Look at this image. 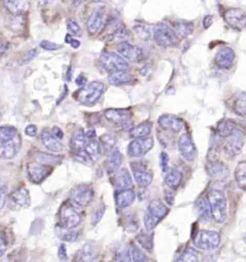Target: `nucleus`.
I'll return each instance as SVG.
<instances>
[{"label":"nucleus","mask_w":246,"mask_h":262,"mask_svg":"<svg viewBox=\"0 0 246 262\" xmlns=\"http://www.w3.org/2000/svg\"><path fill=\"white\" fill-rule=\"evenodd\" d=\"M22 139L18 130L14 126H0V158L12 159L20 152Z\"/></svg>","instance_id":"obj_1"},{"label":"nucleus","mask_w":246,"mask_h":262,"mask_svg":"<svg viewBox=\"0 0 246 262\" xmlns=\"http://www.w3.org/2000/svg\"><path fill=\"white\" fill-rule=\"evenodd\" d=\"M211 213L216 223L222 224L227 218V200L222 191L212 189L208 194Z\"/></svg>","instance_id":"obj_2"},{"label":"nucleus","mask_w":246,"mask_h":262,"mask_svg":"<svg viewBox=\"0 0 246 262\" xmlns=\"http://www.w3.org/2000/svg\"><path fill=\"white\" fill-rule=\"evenodd\" d=\"M169 209L161 200H154L149 203L144 217L146 230L151 231L166 217Z\"/></svg>","instance_id":"obj_3"},{"label":"nucleus","mask_w":246,"mask_h":262,"mask_svg":"<svg viewBox=\"0 0 246 262\" xmlns=\"http://www.w3.org/2000/svg\"><path fill=\"white\" fill-rule=\"evenodd\" d=\"M104 84L98 81L90 82L77 91V101L80 104L91 106L94 105L100 99L104 92Z\"/></svg>","instance_id":"obj_4"},{"label":"nucleus","mask_w":246,"mask_h":262,"mask_svg":"<svg viewBox=\"0 0 246 262\" xmlns=\"http://www.w3.org/2000/svg\"><path fill=\"white\" fill-rule=\"evenodd\" d=\"M95 196L93 186L89 184H80L75 186L70 192V205L77 209L85 208L92 202Z\"/></svg>","instance_id":"obj_5"},{"label":"nucleus","mask_w":246,"mask_h":262,"mask_svg":"<svg viewBox=\"0 0 246 262\" xmlns=\"http://www.w3.org/2000/svg\"><path fill=\"white\" fill-rule=\"evenodd\" d=\"M220 242V234L214 230H201L193 238V244L195 247L204 251L217 249Z\"/></svg>","instance_id":"obj_6"},{"label":"nucleus","mask_w":246,"mask_h":262,"mask_svg":"<svg viewBox=\"0 0 246 262\" xmlns=\"http://www.w3.org/2000/svg\"><path fill=\"white\" fill-rule=\"evenodd\" d=\"M104 116L110 124L123 129H130L132 126V115L127 109L109 108L105 111Z\"/></svg>","instance_id":"obj_7"},{"label":"nucleus","mask_w":246,"mask_h":262,"mask_svg":"<svg viewBox=\"0 0 246 262\" xmlns=\"http://www.w3.org/2000/svg\"><path fill=\"white\" fill-rule=\"evenodd\" d=\"M153 38L157 45L165 48L175 47L177 38L173 29L165 24L155 25L152 29Z\"/></svg>","instance_id":"obj_8"},{"label":"nucleus","mask_w":246,"mask_h":262,"mask_svg":"<svg viewBox=\"0 0 246 262\" xmlns=\"http://www.w3.org/2000/svg\"><path fill=\"white\" fill-rule=\"evenodd\" d=\"M100 64L103 70L108 73H114L119 71H126L129 64L124 58L115 52H105L100 58Z\"/></svg>","instance_id":"obj_9"},{"label":"nucleus","mask_w":246,"mask_h":262,"mask_svg":"<svg viewBox=\"0 0 246 262\" xmlns=\"http://www.w3.org/2000/svg\"><path fill=\"white\" fill-rule=\"evenodd\" d=\"M60 226L65 229L71 230L80 224L82 219L70 203L63 204L59 210Z\"/></svg>","instance_id":"obj_10"},{"label":"nucleus","mask_w":246,"mask_h":262,"mask_svg":"<svg viewBox=\"0 0 246 262\" xmlns=\"http://www.w3.org/2000/svg\"><path fill=\"white\" fill-rule=\"evenodd\" d=\"M153 146L154 140L152 137L137 138L128 146V155L131 158H141L148 154Z\"/></svg>","instance_id":"obj_11"},{"label":"nucleus","mask_w":246,"mask_h":262,"mask_svg":"<svg viewBox=\"0 0 246 262\" xmlns=\"http://www.w3.org/2000/svg\"><path fill=\"white\" fill-rule=\"evenodd\" d=\"M135 182L140 187L145 188L150 185L153 180V174L145 165L140 162L130 163Z\"/></svg>","instance_id":"obj_12"},{"label":"nucleus","mask_w":246,"mask_h":262,"mask_svg":"<svg viewBox=\"0 0 246 262\" xmlns=\"http://www.w3.org/2000/svg\"><path fill=\"white\" fill-rule=\"evenodd\" d=\"M178 150L181 156L186 162L191 163L196 157V146L192 137L188 133L183 134L178 140Z\"/></svg>","instance_id":"obj_13"},{"label":"nucleus","mask_w":246,"mask_h":262,"mask_svg":"<svg viewBox=\"0 0 246 262\" xmlns=\"http://www.w3.org/2000/svg\"><path fill=\"white\" fill-rule=\"evenodd\" d=\"M224 18L227 24L232 29L240 31L245 28V13L242 9H228L225 12Z\"/></svg>","instance_id":"obj_14"},{"label":"nucleus","mask_w":246,"mask_h":262,"mask_svg":"<svg viewBox=\"0 0 246 262\" xmlns=\"http://www.w3.org/2000/svg\"><path fill=\"white\" fill-rule=\"evenodd\" d=\"M117 51L121 57L131 61H140L145 57V53L142 49L129 42L119 43L117 46Z\"/></svg>","instance_id":"obj_15"},{"label":"nucleus","mask_w":246,"mask_h":262,"mask_svg":"<svg viewBox=\"0 0 246 262\" xmlns=\"http://www.w3.org/2000/svg\"><path fill=\"white\" fill-rule=\"evenodd\" d=\"M52 172V168L44 164L31 165L28 168L29 180L35 184H40Z\"/></svg>","instance_id":"obj_16"},{"label":"nucleus","mask_w":246,"mask_h":262,"mask_svg":"<svg viewBox=\"0 0 246 262\" xmlns=\"http://www.w3.org/2000/svg\"><path fill=\"white\" fill-rule=\"evenodd\" d=\"M158 124L161 127L166 130H170L175 133H178L184 129L185 124L181 118L176 116L166 114L161 116L158 119Z\"/></svg>","instance_id":"obj_17"},{"label":"nucleus","mask_w":246,"mask_h":262,"mask_svg":"<svg viewBox=\"0 0 246 262\" xmlns=\"http://www.w3.org/2000/svg\"><path fill=\"white\" fill-rule=\"evenodd\" d=\"M235 54L234 51L230 47L219 49L214 57V61L218 68L222 70H228L231 68L234 62Z\"/></svg>","instance_id":"obj_18"},{"label":"nucleus","mask_w":246,"mask_h":262,"mask_svg":"<svg viewBox=\"0 0 246 262\" xmlns=\"http://www.w3.org/2000/svg\"><path fill=\"white\" fill-rule=\"evenodd\" d=\"M209 175L217 181L225 180L229 175V170L223 162L212 160L207 165Z\"/></svg>","instance_id":"obj_19"},{"label":"nucleus","mask_w":246,"mask_h":262,"mask_svg":"<svg viewBox=\"0 0 246 262\" xmlns=\"http://www.w3.org/2000/svg\"><path fill=\"white\" fill-rule=\"evenodd\" d=\"M111 182L114 187L119 190L129 189L132 185L131 174L126 168H121L114 173Z\"/></svg>","instance_id":"obj_20"},{"label":"nucleus","mask_w":246,"mask_h":262,"mask_svg":"<svg viewBox=\"0 0 246 262\" xmlns=\"http://www.w3.org/2000/svg\"><path fill=\"white\" fill-rule=\"evenodd\" d=\"M3 5L13 16L24 15L29 8L28 0H3Z\"/></svg>","instance_id":"obj_21"},{"label":"nucleus","mask_w":246,"mask_h":262,"mask_svg":"<svg viewBox=\"0 0 246 262\" xmlns=\"http://www.w3.org/2000/svg\"><path fill=\"white\" fill-rule=\"evenodd\" d=\"M229 137L230 140L227 142L225 150L230 157H235L241 152L244 145L243 138L239 130Z\"/></svg>","instance_id":"obj_22"},{"label":"nucleus","mask_w":246,"mask_h":262,"mask_svg":"<svg viewBox=\"0 0 246 262\" xmlns=\"http://www.w3.org/2000/svg\"><path fill=\"white\" fill-rule=\"evenodd\" d=\"M123 155L118 148H114L108 151V156H107L106 161H105V168L107 172L109 174H113L117 170L120 168L122 165Z\"/></svg>","instance_id":"obj_23"},{"label":"nucleus","mask_w":246,"mask_h":262,"mask_svg":"<svg viewBox=\"0 0 246 262\" xmlns=\"http://www.w3.org/2000/svg\"><path fill=\"white\" fill-rule=\"evenodd\" d=\"M104 22V11L102 8L93 10L87 22V30L90 34H95L101 29Z\"/></svg>","instance_id":"obj_24"},{"label":"nucleus","mask_w":246,"mask_h":262,"mask_svg":"<svg viewBox=\"0 0 246 262\" xmlns=\"http://www.w3.org/2000/svg\"><path fill=\"white\" fill-rule=\"evenodd\" d=\"M136 199V194L130 189H120L115 194V202L118 208L124 210L132 205Z\"/></svg>","instance_id":"obj_25"},{"label":"nucleus","mask_w":246,"mask_h":262,"mask_svg":"<svg viewBox=\"0 0 246 262\" xmlns=\"http://www.w3.org/2000/svg\"><path fill=\"white\" fill-rule=\"evenodd\" d=\"M10 200L15 205L23 208H27L31 205L29 190L24 187L14 190L10 194Z\"/></svg>","instance_id":"obj_26"},{"label":"nucleus","mask_w":246,"mask_h":262,"mask_svg":"<svg viewBox=\"0 0 246 262\" xmlns=\"http://www.w3.org/2000/svg\"><path fill=\"white\" fill-rule=\"evenodd\" d=\"M102 149L103 147H102L101 143L93 139V140L86 142L82 150L88 157L90 161L97 162L102 156Z\"/></svg>","instance_id":"obj_27"},{"label":"nucleus","mask_w":246,"mask_h":262,"mask_svg":"<svg viewBox=\"0 0 246 262\" xmlns=\"http://www.w3.org/2000/svg\"><path fill=\"white\" fill-rule=\"evenodd\" d=\"M41 140L46 148L54 152L62 150V145L59 139L54 136L49 130L44 129L42 132Z\"/></svg>","instance_id":"obj_28"},{"label":"nucleus","mask_w":246,"mask_h":262,"mask_svg":"<svg viewBox=\"0 0 246 262\" xmlns=\"http://www.w3.org/2000/svg\"><path fill=\"white\" fill-rule=\"evenodd\" d=\"M172 29L177 38H185L194 32V26L189 21L177 20L174 23Z\"/></svg>","instance_id":"obj_29"},{"label":"nucleus","mask_w":246,"mask_h":262,"mask_svg":"<svg viewBox=\"0 0 246 262\" xmlns=\"http://www.w3.org/2000/svg\"><path fill=\"white\" fill-rule=\"evenodd\" d=\"M195 210L198 217L201 220L202 223H207L210 222L212 213L208 200L207 199H199L195 203Z\"/></svg>","instance_id":"obj_30"},{"label":"nucleus","mask_w":246,"mask_h":262,"mask_svg":"<svg viewBox=\"0 0 246 262\" xmlns=\"http://www.w3.org/2000/svg\"><path fill=\"white\" fill-rule=\"evenodd\" d=\"M85 133L83 129L75 130L70 140V147L74 152H77L82 150L86 143Z\"/></svg>","instance_id":"obj_31"},{"label":"nucleus","mask_w":246,"mask_h":262,"mask_svg":"<svg viewBox=\"0 0 246 262\" xmlns=\"http://www.w3.org/2000/svg\"><path fill=\"white\" fill-rule=\"evenodd\" d=\"M152 124L149 121L140 123L138 126L131 127L129 130L130 136L132 138H142L148 136L152 132Z\"/></svg>","instance_id":"obj_32"},{"label":"nucleus","mask_w":246,"mask_h":262,"mask_svg":"<svg viewBox=\"0 0 246 262\" xmlns=\"http://www.w3.org/2000/svg\"><path fill=\"white\" fill-rule=\"evenodd\" d=\"M217 130L218 135L223 138H228L238 131L235 124L229 120L219 121L217 124Z\"/></svg>","instance_id":"obj_33"},{"label":"nucleus","mask_w":246,"mask_h":262,"mask_svg":"<svg viewBox=\"0 0 246 262\" xmlns=\"http://www.w3.org/2000/svg\"><path fill=\"white\" fill-rule=\"evenodd\" d=\"M131 75L126 70L111 73L108 77V82L112 85H127L131 82Z\"/></svg>","instance_id":"obj_34"},{"label":"nucleus","mask_w":246,"mask_h":262,"mask_svg":"<svg viewBox=\"0 0 246 262\" xmlns=\"http://www.w3.org/2000/svg\"><path fill=\"white\" fill-rule=\"evenodd\" d=\"M165 183L170 189H176L180 185L183 180V175L179 170L176 169H170L167 170Z\"/></svg>","instance_id":"obj_35"},{"label":"nucleus","mask_w":246,"mask_h":262,"mask_svg":"<svg viewBox=\"0 0 246 262\" xmlns=\"http://www.w3.org/2000/svg\"><path fill=\"white\" fill-rule=\"evenodd\" d=\"M142 232L136 236L137 242L146 250L151 251L154 246V233L152 232Z\"/></svg>","instance_id":"obj_36"},{"label":"nucleus","mask_w":246,"mask_h":262,"mask_svg":"<svg viewBox=\"0 0 246 262\" xmlns=\"http://www.w3.org/2000/svg\"><path fill=\"white\" fill-rule=\"evenodd\" d=\"M235 181L240 189L245 191L246 187V163L241 161L237 165L235 170Z\"/></svg>","instance_id":"obj_37"},{"label":"nucleus","mask_w":246,"mask_h":262,"mask_svg":"<svg viewBox=\"0 0 246 262\" xmlns=\"http://www.w3.org/2000/svg\"><path fill=\"white\" fill-rule=\"evenodd\" d=\"M94 246L91 244H87L84 246L82 249L78 252L77 261H93L95 258Z\"/></svg>","instance_id":"obj_38"},{"label":"nucleus","mask_w":246,"mask_h":262,"mask_svg":"<svg viewBox=\"0 0 246 262\" xmlns=\"http://www.w3.org/2000/svg\"><path fill=\"white\" fill-rule=\"evenodd\" d=\"M56 233L57 234L58 238L63 242H75L78 236L77 232L70 231V230L65 229L61 226L56 228Z\"/></svg>","instance_id":"obj_39"},{"label":"nucleus","mask_w":246,"mask_h":262,"mask_svg":"<svg viewBox=\"0 0 246 262\" xmlns=\"http://www.w3.org/2000/svg\"><path fill=\"white\" fill-rule=\"evenodd\" d=\"M129 255L130 261L142 262L147 261L145 254L141 249L131 244L129 245Z\"/></svg>","instance_id":"obj_40"},{"label":"nucleus","mask_w":246,"mask_h":262,"mask_svg":"<svg viewBox=\"0 0 246 262\" xmlns=\"http://www.w3.org/2000/svg\"><path fill=\"white\" fill-rule=\"evenodd\" d=\"M100 141L102 147L108 152L110 149L114 148V146L117 143V138L115 135L112 134H105L100 137Z\"/></svg>","instance_id":"obj_41"},{"label":"nucleus","mask_w":246,"mask_h":262,"mask_svg":"<svg viewBox=\"0 0 246 262\" xmlns=\"http://www.w3.org/2000/svg\"><path fill=\"white\" fill-rule=\"evenodd\" d=\"M177 261H197V252L191 248H188L183 251L182 254L176 258Z\"/></svg>","instance_id":"obj_42"},{"label":"nucleus","mask_w":246,"mask_h":262,"mask_svg":"<svg viewBox=\"0 0 246 262\" xmlns=\"http://www.w3.org/2000/svg\"><path fill=\"white\" fill-rule=\"evenodd\" d=\"M36 160L41 164H57L61 161V158L52 155L39 154L36 156Z\"/></svg>","instance_id":"obj_43"},{"label":"nucleus","mask_w":246,"mask_h":262,"mask_svg":"<svg viewBox=\"0 0 246 262\" xmlns=\"http://www.w3.org/2000/svg\"><path fill=\"white\" fill-rule=\"evenodd\" d=\"M245 93L240 95L235 102L234 109L235 113L241 117H245L246 112V101Z\"/></svg>","instance_id":"obj_44"},{"label":"nucleus","mask_w":246,"mask_h":262,"mask_svg":"<svg viewBox=\"0 0 246 262\" xmlns=\"http://www.w3.org/2000/svg\"><path fill=\"white\" fill-rule=\"evenodd\" d=\"M66 28L70 34L79 36L81 35V29L78 23L74 18H68L66 20Z\"/></svg>","instance_id":"obj_45"},{"label":"nucleus","mask_w":246,"mask_h":262,"mask_svg":"<svg viewBox=\"0 0 246 262\" xmlns=\"http://www.w3.org/2000/svg\"><path fill=\"white\" fill-rule=\"evenodd\" d=\"M105 212V206L104 205H101L97 209V210L95 212V213L93 214L92 217V222H91V224L93 226H96L97 225L98 223L101 221L102 217H103V214H104Z\"/></svg>","instance_id":"obj_46"},{"label":"nucleus","mask_w":246,"mask_h":262,"mask_svg":"<svg viewBox=\"0 0 246 262\" xmlns=\"http://www.w3.org/2000/svg\"><path fill=\"white\" fill-rule=\"evenodd\" d=\"M39 46L40 48L47 51H56L61 49L62 46L58 45L54 42L49 41V40H43L40 42Z\"/></svg>","instance_id":"obj_47"},{"label":"nucleus","mask_w":246,"mask_h":262,"mask_svg":"<svg viewBox=\"0 0 246 262\" xmlns=\"http://www.w3.org/2000/svg\"><path fill=\"white\" fill-rule=\"evenodd\" d=\"M7 190L8 188L6 185L0 180V210L4 208L6 203Z\"/></svg>","instance_id":"obj_48"},{"label":"nucleus","mask_w":246,"mask_h":262,"mask_svg":"<svg viewBox=\"0 0 246 262\" xmlns=\"http://www.w3.org/2000/svg\"><path fill=\"white\" fill-rule=\"evenodd\" d=\"M38 52L37 49H31L27 53H26L24 57V59H22L23 64H28L30 61L33 60L34 58H36L38 56Z\"/></svg>","instance_id":"obj_49"},{"label":"nucleus","mask_w":246,"mask_h":262,"mask_svg":"<svg viewBox=\"0 0 246 262\" xmlns=\"http://www.w3.org/2000/svg\"><path fill=\"white\" fill-rule=\"evenodd\" d=\"M168 160L169 158L168 154L166 152H162L160 156V165L163 172H166L168 170Z\"/></svg>","instance_id":"obj_50"},{"label":"nucleus","mask_w":246,"mask_h":262,"mask_svg":"<svg viewBox=\"0 0 246 262\" xmlns=\"http://www.w3.org/2000/svg\"><path fill=\"white\" fill-rule=\"evenodd\" d=\"M135 218L132 216L127 218V225H126V230L128 232H135L138 229V224L137 221H135Z\"/></svg>","instance_id":"obj_51"},{"label":"nucleus","mask_w":246,"mask_h":262,"mask_svg":"<svg viewBox=\"0 0 246 262\" xmlns=\"http://www.w3.org/2000/svg\"><path fill=\"white\" fill-rule=\"evenodd\" d=\"M58 257L61 261H66L68 260V253H66V247L64 244H60L58 249Z\"/></svg>","instance_id":"obj_52"},{"label":"nucleus","mask_w":246,"mask_h":262,"mask_svg":"<svg viewBox=\"0 0 246 262\" xmlns=\"http://www.w3.org/2000/svg\"><path fill=\"white\" fill-rule=\"evenodd\" d=\"M64 40L65 42H66V43H68V45L71 46V47H73V49H78L79 47H80V42L78 40L75 39V38H73L71 35L69 34V33L66 35V36H65Z\"/></svg>","instance_id":"obj_53"},{"label":"nucleus","mask_w":246,"mask_h":262,"mask_svg":"<svg viewBox=\"0 0 246 262\" xmlns=\"http://www.w3.org/2000/svg\"><path fill=\"white\" fill-rule=\"evenodd\" d=\"M165 200L168 205L172 206L175 201V194L171 190H166L165 191Z\"/></svg>","instance_id":"obj_54"},{"label":"nucleus","mask_w":246,"mask_h":262,"mask_svg":"<svg viewBox=\"0 0 246 262\" xmlns=\"http://www.w3.org/2000/svg\"><path fill=\"white\" fill-rule=\"evenodd\" d=\"M25 133H26V135H28V136L31 137H36L37 133H38V129H37L36 125L30 124V125L26 126Z\"/></svg>","instance_id":"obj_55"},{"label":"nucleus","mask_w":246,"mask_h":262,"mask_svg":"<svg viewBox=\"0 0 246 262\" xmlns=\"http://www.w3.org/2000/svg\"><path fill=\"white\" fill-rule=\"evenodd\" d=\"M53 135H54L57 139L59 140H62L63 137H64V133H63L62 130L60 129V128L58 127V126H54L52 128V133Z\"/></svg>","instance_id":"obj_56"},{"label":"nucleus","mask_w":246,"mask_h":262,"mask_svg":"<svg viewBox=\"0 0 246 262\" xmlns=\"http://www.w3.org/2000/svg\"><path fill=\"white\" fill-rule=\"evenodd\" d=\"M7 246L3 237L0 235V257L4 255L5 251H6Z\"/></svg>","instance_id":"obj_57"},{"label":"nucleus","mask_w":246,"mask_h":262,"mask_svg":"<svg viewBox=\"0 0 246 262\" xmlns=\"http://www.w3.org/2000/svg\"><path fill=\"white\" fill-rule=\"evenodd\" d=\"M212 16H211V15H207L203 20L204 27H205V29H208V28H210V26H212Z\"/></svg>","instance_id":"obj_58"},{"label":"nucleus","mask_w":246,"mask_h":262,"mask_svg":"<svg viewBox=\"0 0 246 262\" xmlns=\"http://www.w3.org/2000/svg\"><path fill=\"white\" fill-rule=\"evenodd\" d=\"M86 78L83 76H79L77 77L76 80H75V82L77 85L80 86V87H83L84 85H86Z\"/></svg>","instance_id":"obj_59"},{"label":"nucleus","mask_w":246,"mask_h":262,"mask_svg":"<svg viewBox=\"0 0 246 262\" xmlns=\"http://www.w3.org/2000/svg\"><path fill=\"white\" fill-rule=\"evenodd\" d=\"M85 137L86 138L89 139V140H93L96 137V131H95V129L89 130L87 133H85Z\"/></svg>","instance_id":"obj_60"},{"label":"nucleus","mask_w":246,"mask_h":262,"mask_svg":"<svg viewBox=\"0 0 246 262\" xmlns=\"http://www.w3.org/2000/svg\"><path fill=\"white\" fill-rule=\"evenodd\" d=\"M8 48V43L6 42L3 41V40H0V54L1 53H3L5 52Z\"/></svg>","instance_id":"obj_61"},{"label":"nucleus","mask_w":246,"mask_h":262,"mask_svg":"<svg viewBox=\"0 0 246 262\" xmlns=\"http://www.w3.org/2000/svg\"><path fill=\"white\" fill-rule=\"evenodd\" d=\"M85 1V0H73L74 4L76 5V6H80Z\"/></svg>","instance_id":"obj_62"},{"label":"nucleus","mask_w":246,"mask_h":262,"mask_svg":"<svg viewBox=\"0 0 246 262\" xmlns=\"http://www.w3.org/2000/svg\"><path fill=\"white\" fill-rule=\"evenodd\" d=\"M38 2L40 5H47V4H49L50 0H38Z\"/></svg>","instance_id":"obj_63"},{"label":"nucleus","mask_w":246,"mask_h":262,"mask_svg":"<svg viewBox=\"0 0 246 262\" xmlns=\"http://www.w3.org/2000/svg\"><path fill=\"white\" fill-rule=\"evenodd\" d=\"M93 1L96 2V3H102V2H104L105 0H93Z\"/></svg>","instance_id":"obj_64"}]
</instances>
